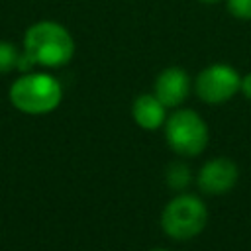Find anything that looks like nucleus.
Segmentation results:
<instances>
[{"mask_svg":"<svg viewBox=\"0 0 251 251\" xmlns=\"http://www.w3.org/2000/svg\"><path fill=\"white\" fill-rule=\"evenodd\" d=\"M75 39L71 31L55 20H39L24 33V51L35 67L59 69L75 57Z\"/></svg>","mask_w":251,"mask_h":251,"instance_id":"nucleus-1","label":"nucleus"},{"mask_svg":"<svg viewBox=\"0 0 251 251\" xmlns=\"http://www.w3.org/2000/svg\"><path fill=\"white\" fill-rule=\"evenodd\" d=\"M12 106L27 116H45L59 108L63 100L61 82L49 73H22L10 86Z\"/></svg>","mask_w":251,"mask_h":251,"instance_id":"nucleus-2","label":"nucleus"},{"mask_svg":"<svg viewBox=\"0 0 251 251\" xmlns=\"http://www.w3.org/2000/svg\"><path fill=\"white\" fill-rule=\"evenodd\" d=\"M208 224V208L204 200L190 192L173 196L161 212V229L175 241L196 237Z\"/></svg>","mask_w":251,"mask_h":251,"instance_id":"nucleus-3","label":"nucleus"},{"mask_svg":"<svg viewBox=\"0 0 251 251\" xmlns=\"http://www.w3.org/2000/svg\"><path fill=\"white\" fill-rule=\"evenodd\" d=\"M165 139L176 155L196 157L208 147V124L196 110L178 108L165 120Z\"/></svg>","mask_w":251,"mask_h":251,"instance_id":"nucleus-4","label":"nucleus"},{"mask_svg":"<svg viewBox=\"0 0 251 251\" xmlns=\"http://www.w3.org/2000/svg\"><path fill=\"white\" fill-rule=\"evenodd\" d=\"M241 75L227 63H212L204 67L194 78L196 96L206 104H224L239 92Z\"/></svg>","mask_w":251,"mask_h":251,"instance_id":"nucleus-5","label":"nucleus"},{"mask_svg":"<svg viewBox=\"0 0 251 251\" xmlns=\"http://www.w3.org/2000/svg\"><path fill=\"white\" fill-rule=\"evenodd\" d=\"M239 178L237 165L227 157H214L206 161L196 176V184L204 194L220 196L229 192Z\"/></svg>","mask_w":251,"mask_h":251,"instance_id":"nucleus-6","label":"nucleus"},{"mask_svg":"<svg viewBox=\"0 0 251 251\" xmlns=\"http://www.w3.org/2000/svg\"><path fill=\"white\" fill-rule=\"evenodd\" d=\"M153 94L167 106V108H178L190 94V76L182 67H167L163 69L155 82H153Z\"/></svg>","mask_w":251,"mask_h":251,"instance_id":"nucleus-7","label":"nucleus"},{"mask_svg":"<svg viewBox=\"0 0 251 251\" xmlns=\"http://www.w3.org/2000/svg\"><path fill=\"white\" fill-rule=\"evenodd\" d=\"M131 118L133 122L145 131H157L165 126L167 120V106L153 94H139L131 104Z\"/></svg>","mask_w":251,"mask_h":251,"instance_id":"nucleus-8","label":"nucleus"},{"mask_svg":"<svg viewBox=\"0 0 251 251\" xmlns=\"http://www.w3.org/2000/svg\"><path fill=\"white\" fill-rule=\"evenodd\" d=\"M165 180L173 190H184L190 184V169L184 163H171L165 173Z\"/></svg>","mask_w":251,"mask_h":251,"instance_id":"nucleus-9","label":"nucleus"},{"mask_svg":"<svg viewBox=\"0 0 251 251\" xmlns=\"http://www.w3.org/2000/svg\"><path fill=\"white\" fill-rule=\"evenodd\" d=\"M18 57H20V51L16 49V45L10 43V41L0 39V75L16 71Z\"/></svg>","mask_w":251,"mask_h":251,"instance_id":"nucleus-10","label":"nucleus"},{"mask_svg":"<svg viewBox=\"0 0 251 251\" xmlns=\"http://www.w3.org/2000/svg\"><path fill=\"white\" fill-rule=\"evenodd\" d=\"M227 14L241 22H251V0H226Z\"/></svg>","mask_w":251,"mask_h":251,"instance_id":"nucleus-11","label":"nucleus"},{"mask_svg":"<svg viewBox=\"0 0 251 251\" xmlns=\"http://www.w3.org/2000/svg\"><path fill=\"white\" fill-rule=\"evenodd\" d=\"M239 92H241L247 100H251V73H247V75H243V76H241Z\"/></svg>","mask_w":251,"mask_h":251,"instance_id":"nucleus-12","label":"nucleus"},{"mask_svg":"<svg viewBox=\"0 0 251 251\" xmlns=\"http://www.w3.org/2000/svg\"><path fill=\"white\" fill-rule=\"evenodd\" d=\"M198 2H202V4H218L222 0H198Z\"/></svg>","mask_w":251,"mask_h":251,"instance_id":"nucleus-13","label":"nucleus"},{"mask_svg":"<svg viewBox=\"0 0 251 251\" xmlns=\"http://www.w3.org/2000/svg\"><path fill=\"white\" fill-rule=\"evenodd\" d=\"M149 251H169V249H163V247H155V249H149Z\"/></svg>","mask_w":251,"mask_h":251,"instance_id":"nucleus-14","label":"nucleus"}]
</instances>
